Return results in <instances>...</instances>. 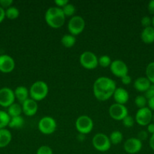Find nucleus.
<instances>
[{
  "label": "nucleus",
  "instance_id": "1",
  "mask_svg": "<svg viewBox=\"0 0 154 154\" xmlns=\"http://www.w3.org/2000/svg\"><path fill=\"white\" fill-rule=\"evenodd\" d=\"M116 87V82L108 77H100L93 84V93L99 101H107L114 94Z\"/></svg>",
  "mask_w": 154,
  "mask_h": 154
},
{
  "label": "nucleus",
  "instance_id": "2",
  "mask_svg": "<svg viewBox=\"0 0 154 154\" xmlns=\"http://www.w3.org/2000/svg\"><path fill=\"white\" fill-rule=\"evenodd\" d=\"M45 20L46 23L50 27L54 29L63 26L65 23L66 17L63 13L61 8L58 7H51L46 11L45 14Z\"/></svg>",
  "mask_w": 154,
  "mask_h": 154
},
{
  "label": "nucleus",
  "instance_id": "3",
  "mask_svg": "<svg viewBox=\"0 0 154 154\" xmlns=\"http://www.w3.org/2000/svg\"><path fill=\"white\" fill-rule=\"evenodd\" d=\"M29 92H30V96L32 99L36 102L42 101L48 96V86L45 81H37L32 84Z\"/></svg>",
  "mask_w": 154,
  "mask_h": 154
},
{
  "label": "nucleus",
  "instance_id": "4",
  "mask_svg": "<svg viewBox=\"0 0 154 154\" xmlns=\"http://www.w3.org/2000/svg\"><path fill=\"white\" fill-rule=\"evenodd\" d=\"M85 20L79 15L72 17L68 22L67 28L69 34L74 36L81 34L85 29Z\"/></svg>",
  "mask_w": 154,
  "mask_h": 154
},
{
  "label": "nucleus",
  "instance_id": "5",
  "mask_svg": "<svg viewBox=\"0 0 154 154\" xmlns=\"http://www.w3.org/2000/svg\"><path fill=\"white\" fill-rule=\"evenodd\" d=\"M110 138L104 133H98L92 138V145L98 151L106 152L111 147Z\"/></svg>",
  "mask_w": 154,
  "mask_h": 154
},
{
  "label": "nucleus",
  "instance_id": "6",
  "mask_svg": "<svg viewBox=\"0 0 154 154\" xmlns=\"http://www.w3.org/2000/svg\"><path fill=\"white\" fill-rule=\"evenodd\" d=\"M75 129L80 134L86 135L90 133L94 127L93 120L87 115H82L75 120Z\"/></svg>",
  "mask_w": 154,
  "mask_h": 154
},
{
  "label": "nucleus",
  "instance_id": "7",
  "mask_svg": "<svg viewBox=\"0 0 154 154\" xmlns=\"http://www.w3.org/2000/svg\"><path fill=\"white\" fill-rule=\"evenodd\" d=\"M79 63L85 69L92 70L98 67V58L93 52L85 51L80 55Z\"/></svg>",
  "mask_w": 154,
  "mask_h": 154
},
{
  "label": "nucleus",
  "instance_id": "8",
  "mask_svg": "<svg viewBox=\"0 0 154 154\" xmlns=\"http://www.w3.org/2000/svg\"><path fill=\"white\" fill-rule=\"evenodd\" d=\"M38 129L44 135H51L57 129V122L51 117H44L39 121Z\"/></svg>",
  "mask_w": 154,
  "mask_h": 154
},
{
  "label": "nucleus",
  "instance_id": "9",
  "mask_svg": "<svg viewBox=\"0 0 154 154\" xmlns=\"http://www.w3.org/2000/svg\"><path fill=\"white\" fill-rule=\"evenodd\" d=\"M152 119V112L148 107L140 108L137 110L135 114L134 120L140 126H145L150 123Z\"/></svg>",
  "mask_w": 154,
  "mask_h": 154
},
{
  "label": "nucleus",
  "instance_id": "10",
  "mask_svg": "<svg viewBox=\"0 0 154 154\" xmlns=\"http://www.w3.org/2000/svg\"><path fill=\"white\" fill-rule=\"evenodd\" d=\"M109 114L113 120H122L128 115V111L124 105L114 103L109 108Z\"/></svg>",
  "mask_w": 154,
  "mask_h": 154
},
{
  "label": "nucleus",
  "instance_id": "11",
  "mask_svg": "<svg viewBox=\"0 0 154 154\" xmlns=\"http://www.w3.org/2000/svg\"><path fill=\"white\" fill-rule=\"evenodd\" d=\"M15 96L14 90L9 87H2L0 89V106L8 108L14 103Z\"/></svg>",
  "mask_w": 154,
  "mask_h": 154
},
{
  "label": "nucleus",
  "instance_id": "12",
  "mask_svg": "<svg viewBox=\"0 0 154 154\" xmlns=\"http://www.w3.org/2000/svg\"><path fill=\"white\" fill-rule=\"evenodd\" d=\"M112 74L118 78H122L125 75H128V68L126 63L121 60H115L112 61L110 66Z\"/></svg>",
  "mask_w": 154,
  "mask_h": 154
},
{
  "label": "nucleus",
  "instance_id": "13",
  "mask_svg": "<svg viewBox=\"0 0 154 154\" xmlns=\"http://www.w3.org/2000/svg\"><path fill=\"white\" fill-rule=\"evenodd\" d=\"M142 141L137 138H130L124 143V150L129 154H135L140 152L142 149Z\"/></svg>",
  "mask_w": 154,
  "mask_h": 154
},
{
  "label": "nucleus",
  "instance_id": "14",
  "mask_svg": "<svg viewBox=\"0 0 154 154\" xmlns=\"http://www.w3.org/2000/svg\"><path fill=\"white\" fill-rule=\"evenodd\" d=\"M14 60L7 54L0 55V72L2 73H10L14 69Z\"/></svg>",
  "mask_w": 154,
  "mask_h": 154
},
{
  "label": "nucleus",
  "instance_id": "15",
  "mask_svg": "<svg viewBox=\"0 0 154 154\" xmlns=\"http://www.w3.org/2000/svg\"><path fill=\"white\" fill-rule=\"evenodd\" d=\"M21 106H22L23 113L28 117L34 116L38 111L37 102L32 99L31 98H29L25 102H23Z\"/></svg>",
  "mask_w": 154,
  "mask_h": 154
},
{
  "label": "nucleus",
  "instance_id": "16",
  "mask_svg": "<svg viewBox=\"0 0 154 154\" xmlns=\"http://www.w3.org/2000/svg\"><path fill=\"white\" fill-rule=\"evenodd\" d=\"M113 98L116 103L125 105L129 99V94L128 91L122 87H118L116 89L113 94Z\"/></svg>",
  "mask_w": 154,
  "mask_h": 154
},
{
  "label": "nucleus",
  "instance_id": "17",
  "mask_svg": "<svg viewBox=\"0 0 154 154\" xmlns=\"http://www.w3.org/2000/svg\"><path fill=\"white\" fill-rule=\"evenodd\" d=\"M151 83L146 77H140L137 78L134 82V87L137 91L140 93H145L151 85Z\"/></svg>",
  "mask_w": 154,
  "mask_h": 154
},
{
  "label": "nucleus",
  "instance_id": "18",
  "mask_svg": "<svg viewBox=\"0 0 154 154\" xmlns=\"http://www.w3.org/2000/svg\"><path fill=\"white\" fill-rule=\"evenodd\" d=\"M14 93L15 99H18V102L21 104L25 102L27 99H28L29 96H30L29 90L27 87H24V86H19V87H18L14 90Z\"/></svg>",
  "mask_w": 154,
  "mask_h": 154
},
{
  "label": "nucleus",
  "instance_id": "19",
  "mask_svg": "<svg viewBox=\"0 0 154 154\" xmlns=\"http://www.w3.org/2000/svg\"><path fill=\"white\" fill-rule=\"evenodd\" d=\"M140 38L145 44H152L154 42V28L151 26L143 28L140 34Z\"/></svg>",
  "mask_w": 154,
  "mask_h": 154
},
{
  "label": "nucleus",
  "instance_id": "20",
  "mask_svg": "<svg viewBox=\"0 0 154 154\" xmlns=\"http://www.w3.org/2000/svg\"><path fill=\"white\" fill-rule=\"evenodd\" d=\"M11 133L8 129H0V148L7 147L11 141Z\"/></svg>",
  "mask_w": 154,
  "mask_h": 154
},
{
  "label": "nucleus",
  "instance_id": "21",
  "mask_svg": "<svg viewBox=\"0 0 154 154\" xmlns=\"http://www.w3.org/2000/svg\"><path fill=\"white\" fill-rule=\"evenodd\" d=\"M23 112L22 106L18 103H13L8 108L7 113L10 117H18V116H21V114Z\"/></svg>",
  "mask_w": 154,
  "mask_h": 154
},
{
  "label": "nucleus",
  "instance_id": "22",
  "mask_svg": "<svg viewBox=\"0 0 154 154\" xmlns=\"http://www.w3.org/2000/svg\"><path fill=\"white\" fill-rule=\"evenodd\" d=\"M61 44L63 47L66 48H70L75 45L76 42V38L74 35L71 34H66L61 38Z\"/></svg>",
  "mask_w": 154,
  "mask_h": 154
},
{
  "label": "nucleus",
  "instance_id": "23",
  "mask_svg": "<svg viewBox=\"0 0 154 154\" xmlns=\"http://www.w3.org/2000/svg\"><path fill=\"white\" fill-rule=\"evenodd\" d=\"M24 125V119L21 116L11 117L8 126L11 129H21Z\"/></svg>",
  "mask_w": 154,
  "mask_h": 154
},
{
  "label": "nucleus",
  "instance_id": "24",
  "mask_svg": "<svg viewBox=\"0 0 154 154\" xmlns=\"http://www.w3.org/2000/svg\"><path fill=\"white\" fill-rule=\"evenodd\" d=\"M109 138H110L111 144L116 145V144H119V143L122 142V139H123V135L120 131H113L111 132Z\"/></svg>",
  "mask_w": 154,
  "mask_h": 154
},
{
  "label": "nucleus",
  "instance_id": "25",
  "mask_svg": "<svg viewBox=\"0 0 154 154\" xmlns=\"http://www.w3.org/2000/svg\"><path fill=\"white\" fill-rule=\"evenodd\" d=\"M11 117L7 111H0V129H5L8 126Z\"/></svg>",
  "mask_w": 154,
  "mask_h": 154
},
{
  "label": "nucleus",
  "instance_id": "26",
  "mask_svg": "<svg viewBox=\"0 0 154 154\" xmlns=\"http://www.w3.org/2000/svg\"><path fill=\"white\" fill-rule=\"evenodd\" d=\"M20 11L16 7H11L8 8L5 10V17H7L9 20H15L19 17Z\"/></svg>",
  "mask_w": 154,
  "mask_h": 154
},
{
  "label": "nucleus",
  "instance_id": "27",
  "mask_svg": "<svg viewBox=\"0 0 154 154\" xmlns=\"http://www.w3.org/2000/svg\"><path fill=\"white\" fill-rule=\"evenodd\" d=\"M146 77L152 84H154V62H151L146 68Z\"/></svg>",
  "mask_w": 154,
  "mask_h": 154
},
{
  "label": "nucleus",
  "instance_id": "28",
  "mask_svg": "<svg viewBox=\"0 0 154 154\" xmlns=\"http://www.w3.org/2000/svg\"><path fill=\"white\" fill-rule=\"evenodd\" d=\"M61 9L63 11V13L64 14L65 17H73L75 12V6L69 2L67 5H66L64 7L62 8Z\"/></svg>",
  "mask_w": 154,
  "mask_h": 154
},
{
  "label": "nucleus",
  "instance_id": "29",
  "mask_svg": "<svg viewBox=\"0 0 154 154\" xmlns=\"http://www.w3.org/2000/svg\"><path fill=\"white\" fill-rule=\"evenodd\" d=\"M111 63V59L107 55H103L100 58H98V65H100L103 68L110 67Z\"/></svg>",
  "mask_w": 154,
  "mask_h": 154
},
{
  "label": "nucleus",
  "instance_id": "30",
  "mask_svg": "<svg viewBox=\"0 0 154 154\" xmlns=\"http://www.w3.org/2000/svg\"><path fill=\"white\" fill-rule=\"evenodd\" d=\"M147 102L148 100L146 99V97L144 96H141V95L137 96L134 99V104L137 108H139V109L145 108L146 105H147Z\"/></svg>",
  "mask_w": 154,
  "mask_h": 154
},
{
  "label": "nucleus",
  "instance_id": "31",
  "mask_svg": "<svg viewBox=\"0 0 154 154\" xmlns=\"http://www.w3.org/2000/svg\"><path fill=\"white\" fill-rule=\"evenodd\" d=\"M122 121V124H123V126H125V127L131 128L133 126H134V121H135V120H134V119L132 117L128 115L126 116V117H125Z\"/></svg>",
  "mask_w": 154,
  "mask_h": 154
},
{
  "label": "nucleus",
  "instance_id": "32",
  "mask_svg": "<svg viewBox=\"0 0 154 154\" xmlns=\"http://www.w3.org/2000/svg\"><path fill=\"white\" fill-rule=\"evenodd\" d=\"M36 154H53V150L48 146L43 145L38 148Z\"/></svg>",
  "mask_w": 154,
  "mask_h": 154
},
{
  "label": "nucleus",
  "instance_id": "33",
  "mask_svg": "<svg viewBox=\"0 0 154 154\" xmlns=\"http://www.w3.org/2000/svg\"><path fill=\"white\" fill-rule=\"evenodd\" d=\"M140 23H141V25L143 28L151 26H152V18L148 16H144L141 18Z\"/></svg>",
  "mask_w": 154,
  "mask_h": 154
},
{
  "label": "nucleus",
  "instance_id": "34",
  "mask_svg": "<svg viewBox=\"0 0 154 154\" xmlns=\"http://www.w3.org/2000/svg\"><path fill=\"white\" fill-rule=\"evenodd\" d=\"M144 96L147 100H149L151 98L154 97V84H151L150 87L144 93Z\"/></svg>",
  "mask_w": 154,
  "mask_h": 154
},
{
  "label": "nucleus",
  "instance_id": "35",
  "mask_svg": "<svg viewBox=\"0 0 154 154\" xmlns=\"http://www.w3.org/2000/svg\"><path fill=\"white\" fill-rule=\"evenodd\" d=\"M12 4H13L12 0H0V6L5 10L8 8L11 7Z\"/></svg>",
  "mask_w": 154,
  "mask_h": 154
},
{
  "label": "nucleus",
  "instance_id": "36",
  "mask_svg": "<svg viewBox=\"0 0 154 154\" xmlns=\"http://www.w3.org/2000/svg\"><path fill=\"white\" fill-rule=\"evenodd\" d=\"M148 138V132L145 130H141L139 132L138 135H137V138L140 141H145Z\"/></svg>",
  "mask_w": 154,
  "mask_h": 154
},
{
  "label": "nucleus",
  "instance_id": "37",
  "mask_svg": "<svg viewBox=\"0 0 154 154\" xmlns=\"http://www.w3.org/2000/svg\"><path fill=\"white\" fill-rule=\"evenodd\" d=\"M69 3L68 0H55L54 1V4L56 5V7H58L60 8L64 7L66 5H67Z\"/></svg>",
  "mask_w": 154,
  "mask_h": 154
},
{
  "label": "nucleus",
  "instance_id": "38",
  "mask_svg": "<svg viewBox=\"0 0 154 154\" xmlns=\"http://www.w3.org/2000/svg\"><path fill=\"white\" fill-rule=\"evenodd\" d=\"M121 81L123 84L125 85H129L131 83V78L130 75H126L125 76H123L122 78H121Z\"/></svg>",
  "mask_w": 154,
  "mask_h": 154
},
{
  "label": "nucleus",
  "instance_id": "39",
  "mask_svg": "<svg viewBox=\"0 0 154 154\" xmlns=\"http://www.w3.org/2000/svg\"><path fill=\"white\" fill-rule=\"evenodd\" d=\"M147 9L149 11V14L154 15V0H151L149 2L147 5Z\"/></svg>",
  "mask_w": 154,
  "mask_h": 154
},
{
  "label": "nucleus",
  "instance_id": "40",
  "mask_svg": "<svg viewBox=\"0 0 154 154\" xmlns=\"http://www.w3.org/2000/svg\"><path fill=\"white\" fill-rule=\"evenodd\" d=\"M146 129H147L146 132H147L148 133L151 134V135L154 134V123H150L149 125H147V126H146Z\"/></svg>",
  "mask_w": 154,
  "mask_h": 154
},
{
  "label": "nucleus",
  "instance_id": "41",
  "mask_svg": "<svg viewBox=\"0 0 154 154\" xmlns=\"http://www.w3.org/2000/svg\"><path fill=\"white\" fill-rule=\"evenodd\" d=\"M147 105L148 108H149L152 111H154V97L151 98V99H149V100H148Z\"/></svg>",
  "mask_w": 154,
  "mask_h": 154
},
{
  "label": "nucleus",
  "instance_id": "42",
  "mask_svg": "<svg viewBox=\"0 0 154 154\" xmlns=\"http://www.w3.org/2000/svg\"><path fill=\"white\" fill-rule=\"evenodd\" d=\"M5 18V10L0 6V23L2 22Z\"/></svg>",
  "mask_w": 154,
  "mask_h": 154
},
{
  "label": "nucleus",
  "instance_id": "43",
  "mask_svg": "<svg viewBox=\"0 0 154 154\" xmlns=\"http://www.w3.org/2000/svg\"><path fill=\"white\" fill-rule=\"evenodd\" d=\"M149 147H150V148L154 151V134L151 135L150 138H149Z\"/></svg>",
  "mask_w": 154,
  "mask_h": 154
},
{
  "label": "nucleus",
  "instance_id": "44",
  "mask_svg": "<svg viewBox=\"0 0 154 154\" xmlns=\"http://www.w3.org/2000/svg\"><path fill=\"white\" fill-rule=\"evenodd\" d=\"M152 26L154 28V16H153V17L152 18Z\"/></svg>",
  "mask_w": 154,
  "mask_h": 154
},
{
  "label": "nucleus",
  "instance_id": "45",
  "mask_svg": "<svg viewBox=\"0 0 154 154\" xmlns=\"http://www.w3.org/2000/svg\"><path fill=\"white\" fill-rule=\"evenodd\" d=\"M152 122H153V123H154V113H153V114H152Z\"/></svg>",
  "mask_w": 154,
  "mask_h": 154
}]
</instances>
